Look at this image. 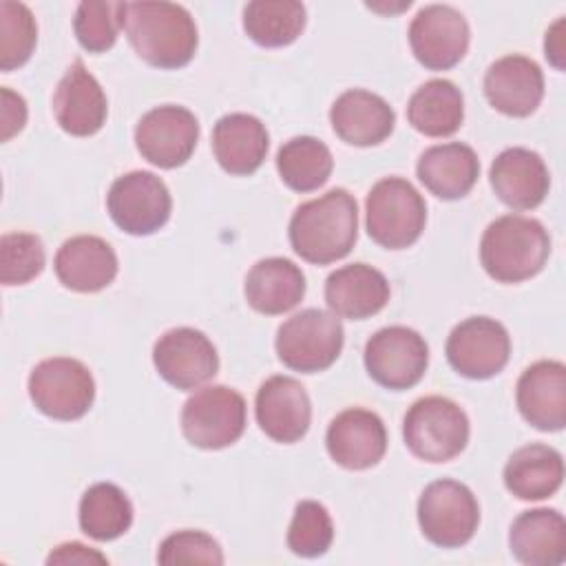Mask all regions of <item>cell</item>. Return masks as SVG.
I'll list each match as a JSON object with an SVG mask.
<instances>
[{
	"label": "cell",
	"instance_id": "cell-1",
	"mask_svg": "<svg viewBox=\"0 0 566 566\" xmlns=\"http://www.w3.org/2000/svg\"><path fill=\"white\" fill-rule=\"evenodd\" d=\"M287 234L303 261L314 265L340 261L358 239V203L345 188H332L294 210Z\"/></svg>",
	"mask_w": 566,
	"mask_h": 566
},
{
	"label": "cell",
	"instance_id": "cell-2",
	"mask_svg": "<svg viewBox=\"0 0 566 566\" xmlns=\"http://www.w3.org/2000/svg\"><path fill=\"white\" fill-rule=\"evenodd\" d=\"M122 27L133 51L155 69H181L197 51L190 11L172 2H124Z\"/></svg>",
	"mask_w": 566,
	"mask_h": 566
},
{
	"label": "cell",
	"instance_id": "cell-3",
	"mask_svg": "<svg viewBox=\"0 0 566 566\" xmlns=\"http://www.w3.org/2000/svg\"><path fill=\"white\" fill-rule=\"evenodd\" d=\"M551 254L546 228L531 217L504 214L491 221L480 241L484 272L497 283H522L539 274Z\"/></svg>",
	"mask_w": 566,
	"mask_h": 566
},
{
	"label": "cell",
	"instance_id": "cell-4",
	"mask_svg": "<svg viewBox=\"0 0 566 566\" xmlns=\"http://www.w3.org/2000/svg\"><path fill=\"white\" fill-rule=\"evenodd\" d=\"M427 223L422 195L402 177H385L365 199V228L371 241L387 250L413 245Z\"/></svg>",
	"mask_w": 566,
	"mask_h": 566
},
{
	"label": "cell",
	"instance_id": "cell-5",
	"mask_svg": "<svg viewBox=\"0 0 566 566\" xmlns=\"http://www.w3.org/2000/svg\"><path fill=\"white\" fill-rule=\"evenodd\" d=\"M402 438L416 458L424 462H449L469 442V418L451 398L424 396L407 409Z\"/></svg>",
	"mask_w": 566,
	"mask_h": 566
},
{
	"label": "cell",
	"instance_id": "cell-6",
	"mask_svg": "<svg viewBox=\"0 0 566 566\" xmlns=\"http://www.w3.org/2000/svg\"><path fill=\"white\" fill-rule=\"evenodd\" d=\"M345 332L332 312L307 307L290 316L276 332L279 360L301 374H316L336 363L343 352Z\"/></svg>",
	"mask_w": 566,
	"mask_h": 566
},
{
	"label": "cell",
	"instance_id": "cell-7",
	"mask_svg": "<svg viewBox=\"0 0 566 566\" xmlns=\"http://www.w3.org/2000/svg\"><path fill=\"white\" fill-rule=\"evenodd\" d=\"M248 422L243 396L226 385L197 389L181 409V431L192 447L217 451L234 444Z\"/></svg>",
	"mask_w": 566,
	"mask_h": 566
},
{
	"label": "cell",
	"instance_id": "cell-8",
	"mask_svg": "<svg viewBox=\"0 0 566 566\" xmlns=\"http://www.w3.org/2000/svg\"><path fill=\"white\" fill-rule=\"evenodd\" d=\"M422 535L440 548H460L478 531L480 504L473 491L458 480H436L418 500Z\"/></svg>",
	"mask_w": 566,
	"mask_h": 566
},
{
	"label": "cell",
	"instance_id": "cell-9",
	"mask_svg": "<svg viewBox=\"0 0 566 566\" xmlns=\"http://www.w3.org/2000/svg\"><path fill=\"white\" fill-rule=\"evenodd\" d=\"M29 398L49 418L77 420L93 407L95 380L75 358H46L29 374Z\"/></svg>",
	"mask_w": 566,
	"mask_h": 566
},
{
	"label": "cell",
	"instance_id": "cell-10",
	"mask_svg": "<svg viewBox=\"0 0 566 566\" xmlns=\"http://www.w3.org/2000/svg\"><path fill=\"white\" fill-rule=\"evenodd\" d=\"M106 208L122 232L148 237L170 219L172 199L155 172L130 170L113 181L106 195Z\"/></svg>",
	"mask_w": 566,
	"mask_h": 566
},
{
	"label": "cell",
	"instance_id": "cell-11",
	"mask_svg": "<svg viewBox=\"0 0 566 566\" xmlns=\"http://www.w3.org/2000/svg\"><path fill=\"white\" fill-rule=\"evenodd\" d=\"M429 365L427 340L411 327L389 325L365 345V369L385 389L402 391L420 382Z\"/></svg>",
	"mask_w": 566,
	"mask_h": 566
},
{
	"label": "cell",
	"instance_id": "cell-12",
	"mask_svg": "<svg viewBox=\"0 0 566 566\" xmlns=\"http://www.w3.org/2000/svg\"><path fill=\"white\" fill-rule=\"evenodd\" d=\"M444 352L449 365L460 376L486 380L506 367L511 356V336L500 321L471 316L451 329Z\"/></svg>",
	"mask_w": 566,
	"mask_h": 566
},
{
	"label": "cell",
	"instance_id": "cell-13",
	"mask_svg": "<svg viewBox=\"0 0 566 566\" xmlns=\"http://www.w3.org/2000/svg\"><path fill=\"white\" fill-rule=\"evenodd\" d=\"M199 142V122L192 111L177 104L150 108L135 126L139 155L164 170L184 166Z\"/></svg>",
	"mask_w": 566,
	"mask_h": 566
},
{
	"label": "cell",
	"instance_id": "cell-14",
	"mask_svg": "<svg viewBox=\"0 0 566 566\" xmlns=\"http://www.w3.org/2000/svg\"><path fill=\"white\" fill-rule=\"evenodd\" d=\"M469 38L467 18L449 4H427L409 24L411 53L429 71L455 66L467 55Z\"/></svg>",
	"mask_w": 566,
	"mask_h": 566
},
{
	"label": "cell",
	"instance_id": "cell-15",
	"mask_svg": "<svg viewBox=\"0 0 566 566\" xmlns=\"http://www.w3.org/2000/svg\"><path fill=\"white\" fill-rule=\"evenodd\" d=\"M157 374L177 389H197L219 371V354L210 338L195 327L164 332L153 347Z\"/></svg>",
	"mask_w": 566,
	"mask_h": 566
},
{
	"label": "cell",
	"instance_id": "cell-16",
	"mask_svg": "<svg viewBox=\"0 0 566 566\" xmlns=\"http://www.w3.org/2000/svg\"><path fill=\"white\" fill-rule=\"evenodd\" d=\"M254 416L268 438L281 444H292L310 429L312 402L296 378L270 376L256 391Z\"/></svg>",
	"mask_w": 566,
	"mask_h": 566
},
{
	"label": "cell",
	"instance_id": "cell-17",
	"mask_svg": "<svg viewBox=\"0 0 566 566\" xmlns=\"http://www.w3.org/2000/svg\"><path fill=\"white\" fill-rule=\"evenodd\" d=\"M329 458L349 471L376 467L387 451V429L378 413L360 407L340 411L327 427Z\"/></svg>",
	"mask_w": 566,
	"mask_h": 566
},
{
	"label": "cell",
	"instance_id": "cell-18",
	"mask_svg": "<svg viewBox=\"0 0 566 566\" xmlns=\"http://www.w3.org/2000/svg\"><path fill=\"white\" fill-rule=\"evenodd\" d=\"M484 95L489 104L509 117H528L544 97V73L526 55H504L484 73Z\"/></svg>",
	"mask_w": 566,
	"mask_h": 566
},
{
	"label": "cell",
	"instance_id": "cell-19",
	"mask_svg": "<svg viewBox=\"0 0 566 566\" xmlns=\"http://www.w3.org/2000/svg\"><path fill=\"white\" fill-rule=\"evenodd\" d=\"M53 115L60 128L73 137H91L104 126L108 115L106 93L82 60H75L57 82Z\"/></svg>",
	"mask_w": 566,
	"mask_h": 566
},
{
	"label": "cell",
	"instance_id": "cell-20",
	"mask_svg": "<svg viewBox=\"0 0 566 566\" xmlns=\"http://www.w3.org/2000/svg\"><path fill=\"white\" fill-rule=\"evenodd\" d=\"M522 418L539 431H562L566 424V367L559 360L528 365L515 387Z\"/></svg>",
	"mask_w": 566,
	"mask_h": 566
},
{
	"label": "cell",
	"instance_id": "cell-21",
	"mask_svg": "<svg viewBox=\"0 0 566 566\" xmlns=\"http://www.w3.org/2000/svg\"><path fill=\"white\" fill-rule=\"evenodd\" d=\"M493 192L513 210L537 208L551 188V175L544 159L528 148L513 146L502 150L489 170Z\"/></svg>",
	"mask_w": 566,
	"mask_h": 566
},
{
	"label": "cell",
	"instance_id": "cell-22",
	"mask_svg": "<svg viewBox=\"0 0 566 566\" xmlns=\"http://www.w3.org/2000/svg\"><path fill=\"white\" fill-rule=\"evenodd\" d=\"M117 268L115 250L108 241L95 234L66 239L53 259V270L60 283L82 294L108 287L117 276Z\"/></svg>",
	"mask_w": 566,
	"mask_h": 566
},
{
	"label": "cell",
	"instance_id": "cell-23",
	"mask_svg": "<svg viewBox=\"0 0 566 566\" xmlns=\"http://www.w3.org/2000/svg\"><path fill=\"white\" fill-rule=\"evenodd\" d=\"M329 122L345 144L367 148L391 135L396 113L380 95L365 88H349L334 99Z\"/></svg>",
	"mask_w": 566,
	"mask_h": 566
},
{
	"label": "cell",
	"instance_id": "cell-24",
	"mask_svg": "<svg viewBox=\"0 0 566 566\" xmlns=\"http://www.w3.org/2000/svg\"><path fill=\"white\" fill-rule=\"evenodd\" d=\"M325 301L338 318L363 321L387 305L389 281L367 263H349L327 276Z\"/></svg>",
	"mask_w": 566,
	"mask_h": 566
},
{
	"label": "cell",
	"instance_id": "cell-25",
	"mask_svg": "<svg viewBox=\"0 0 566 566\" xmlns=\"http://www.w3.org/2000/svg\"><path fill=\"white\" fill-rule=\"evenodd\" d=\"M270 148L265 124L248 113H228L212 128V153L219 166L237 177L261 168Z\"/></svg>",
	"mask_w": 566,
	"mask_h": 566
},
{
	"label": "cell",
	"instance_id": "cell-26",
	"mask_svg": "<svg viewBox=\"0 0 566 566\" xmlns=\"http://www.w3.org/2000/svg\"><path fill=\"white\" fill-rule=\"evenodd\" d=\"M416 175L431 195L444 201H455L467 197L475 186L480 177V159L467 144H438L420 155Z\"/></svg>",
	"mask_w": 566,
	"mask_h": 566
},
{
	"label": "cell",
	"instance_id": "cell-27",
	"mask_svg": "<svg viewBox=\"0 0 566 566\" xmlns=\"http://www.w3.org/2000/svg\"><path fill=\"white\" fill-rule=\"evenodd\" d=\"M509 546L526 566H557L566 559V520L557 509L520 513L509 531Z\"/></svg>",
	"mask_w": 566,
	"mask_h": 566
},
{
	"label": "cell",
	"instance_id": "cell-28",
	"mask_svg": "<svg viewBox=\"0 0 566 566\" xmlns=\"http://www.w3.org/2000/svg\"><path fill=\"white\" fill-rule=\"evenodd\" d=\"M245 301L259 314L276 316L294 310L305 296V276L301 268L283 256L256 261L245 276Z\"/></svg>",
	"mask_w": 566,
	"mask_h": 566
},
{
	"label": "cell",
	"instance_id": "cell-29",
	"mask_svg": "<svg viewBox=\"0 0 566 566\" xmlns=\"http://www.w3.org/2000/svg\"><path fill=\"white\" fill-rule=\"evenodd\" d=\"M564 482L562 453L548 444H526L513 451L504 467V486L520 500L537 502L557 493Z\"/></svg>",
	"mask_w": 566,
	"mask_h": 566
},
{
	"label": "cell",
	"instance_id": "cell-30",
	"mask_svg": "<svg viewBox=\"0 0 566 566\" xmlns=\"http://www.w3.org/2000/svg\"><path fill=\"white\" fill-rule=\"evenodd\" d=\"M409 124L427 137H451L464 119L462 91L449 80H429L407 104Z\"/></svg>",
	"mask_w": 566,
	"mask_h": 566
},
{
	"label": "cell",
	"instance_id": "cell-31",
	"mask_svg": "<svg viewBox=\"0 0 566 566\" xmlns=\"http://www.w3.org/2000/svg\"><path fill=\"white\" fill-rule=\"evenodd\" d=\"M77 520L84 535L97 542H111L130 528L133 504L117 484L97 482L84 491Z\"/></svg>",
	"mask_w": 566,
	"mask_h": 566
},
{
	"label": "cell",
	"instance_id": "cell-32",
	"mask_svg": "<svg viewBox=\"0 0 566 566\" xmlns=\"http://www.w3.org/2000/svg\"><path fill=\"white\" fill-rule=\"evenodd\" d=\"M281 181L294 192H312L325 186L334 170V157L325 142L301 135L285 142L276 153Z\"/></svg>",
	"mask_w": 566,
	"mask_h": 566
},
{
	"label": "cell",
	"instance_id": "cell-33",
	"mask_svg": "<svg viewBox=\"0 0 566 566\" xmlns=\"http://www.w3.org/2000/svg\"><path fill=\"white\" fill-rule=\"evenodd\" d=\"M305 7L296 0H254L243 7V29L265 49L292 44L305 29Z\"/></svg>",
	"mask_w": 566,
	"mask_h": 566
},
{
	"label": "cell",
	"instance_id": "cell-34",
	"mask_svg": "<svg viewBox=\"0 0 566 566\" xmlns=\"http://www.w3.org/2000/svg\"><path fill=\"white\" fill-rule=\"evenodd\" d=\"M124 2L84 0L75 9L73 29L80 46L88 53H104L117 42Z\"/></svg>",
	"mask_w": 566,
	"mask_h": 566
},
{
	"label": "cell",
	"instance_id": "cell-35",
	"mask_svg": "<svg viewBox=\"0 0 566 566\" xmlns=\"http://www.w3.org/2000/svg\"><path fill=\"white\" fill-rule=\"evenodd\" d=\"M38 42V24L22 2H0V69L4 73L22 66Z\"/></svg>",
	"mask_w": 566,
	"mask_h": 566
},
{
	"label": "cell",
	"instance_id": "cell-36",
	"mask_svg": "<svg viewBox=\"0 0 566 566\" xmlns=\"http://www.w3.org/2000/svg\"><path fill=\"white\" fill-rule=\"evenodd\" d=\"M332 539L334 524L327 509L314 500L298 502L287 528V548L298 557H321Z\"/></svg>",
	"mask_w": 566,
	"mask_h": 566
},
{
	"label": "cell",
	"instance_id": "cell-37",
	"mask_svg": "<svg viewBox=\"0 0 566 566\" xmlns=\"http://www.w3.org/2000/svg\"><path fill=\"white\" fill-rule=\"evenodd\" d=\"M46 263L40 237L31 232H7L0 239V281L4 285H24L33 281Z\"/></svg>",
	"mask_w": 566,
	"mask_h": 566
},
{
	"label": "cell",
	"instance_id": "cell-38",
	"mask_svg": "<svg viewBox=\"0 0 566 566\" xmlns=\"http://www.w3.org/2000/svg\"><path fill=\"white\" fill-rule=\"evenodd\" d=\"M159 564H223L217 539L203 531H177L168 535L157 553Z\"/></svg>",
	"mask_w": 566,
	"mask_h": 566
},
{
	"label": "cell",
	"instance_id": "cell-39",
	"mask_svg": "<svg viewBox=\"0 0 566 566\" xmlns=\"http://www.w3.org/2000/svg\"><path fill=\"white\" fill-rule=\"evenodd\" d=\"M2 142H9L27 124V102L22 95L13 93L9 86H2Z\"/></svg>",
	"mask_w": 566,
	"mask_h": 566
},
{
	"label": "cell",
	"instance_id": "cell-40",
	"mask_svg": "<svg viewBox=\"0 0 566 566\" xmlns=\"http://www.w3.org/2000/svg\"><path fill=\"white\" fill-rule=\"evenodd\" d=\"M46 564L49 566H53V564H108V557L86 544L66 542V544L55 546L49 553Z\"/></svg>",
	"mask_w": 566,
	"mask_h": 566
},
{
	"label": "cell",
	"instance_id": "cell-41",
	"mask_svg": "<svg viewBox=\"0 0 566 566\" xmlns=\"http://www.w3.org/2000/svg\"><path fill=\"white\" fill-rule=\"evenodd\" d=\"M564 27H566V20L564 18H557L548 31H546V38H544V55L546 60L557 69V71H564L566 69V35H564Z\"/></svg>",
	"mask_w": 566,
	"mask_h": 566
}]
</instances>
